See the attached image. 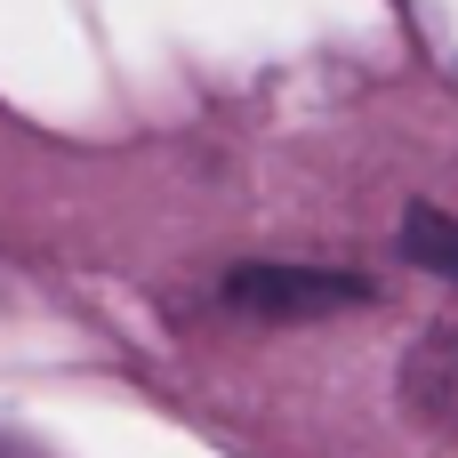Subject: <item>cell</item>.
<instances>
[{"instance_id":"obj_1","label":"cell","mask_w":458,"mask_h":458,"mask_svg":"<svg viewBox=\"0 0 458 458\" xmlns=\"http://www.w3.org/2000/svg\"><path fill=\"white\" fill-rule=\"evenodd\" d=\"M370 274H330V266H233L225 274V306L258 314V322H322L346 306H370Z\"/></svg>"},{"instance_id":"obj_2","label":"cell","mask_w":458,"mask_h":458,"mask_svg":"<svg viewBox=\"0 0 458 458\" xmlns=\"http://www.w3.org/2000/svg\"><path fill=\"white\" fill-rule=\"evenodd\" d=\"M403 250L427 266V274H443V282H458V217H443V209H411L403 217Z\"/></svg>"}]
</instances>
